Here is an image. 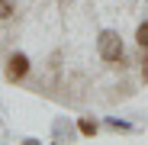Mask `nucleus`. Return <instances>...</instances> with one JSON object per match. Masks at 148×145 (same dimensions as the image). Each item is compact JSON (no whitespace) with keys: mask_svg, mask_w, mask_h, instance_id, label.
<instances>
[{"mask_svg":"<svg viewBox=\"0 0 148 145\" xmlns=\"http://www.w3.org/2000/svg\"><path fill=\"white\" fill-rule=\"evenodd\" d=\"M81 132L84 135H93L97 132V123H93V119H81Z\"/></svg>","mask_w":148,"mask_h":145,"instance_id":"5","label":"nucleus"},{"mask_svg":"<svg viewBox=\"0 0 148 145\" xmlns=\"http://www.w3.org/2000/svg\"><path fill=\"white\" fill-rule=\"evenodd\" d=\"M142 81H148V55H145V61H142Z\"/></svg>","mask_w":148,"mask_h":145,"instance_id":"6","label":"nucleus"},{"mask_svg":"<svg viewBox=\"0 0 148 145\" xmlns=\"http://www.w3.org/2000/svg\"><path fill=\"white\" fill-rule=\"evenodd\" d=\"M26 74H29V58L23 55V52L10 55L7 58V81H23Z\"/></svg>","mask_w":148,"mask_h":145,"instance_id":"2","label":"nucleus"},{"mask_svg":"<svg viewBox=\"0 0 148 145\" xmlns=\"http://www.w3.org/2000/svg\"><path fill=\"white\" fill-rule=\"evenodd\" d=\"M100 55L103 61H122V55H126V48H122V39L116 32H100Z\"/></svg>","mask_w":148,"mask_h":145,"instance_id":"1","label":"nucleus"},{"mask_svg":"<svg viewBox=\"0 0 148 145\" xmlns=\"http://www.w3.org/2000/svg\"><path fill=\"white\" fill-rule=\"evenodd\" d=\"M16 13V3H13V0H0V19H10Z\"/></svg>","mask_w":148,"mask_h":145,"instance_id":"4","label":"nucleus"},{"mask_svg":"<svg viewBox=\"0 0 148 145\" xmlns=\"http://www.w3.org/2000/svg\"><path fill=\"white\" fill-rule=\"evenodd\" d=\"M135 42H138L142 48H148V19H145V23H142V26L135 29Z\"/></svg>","mask_w":148,"mask_h":145,"instance_id":"3","label":"nucleus"}]
</instances>
